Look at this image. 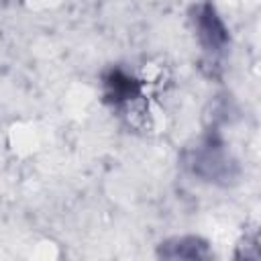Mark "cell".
Segmentation results:
<instances>
[{
    "label": "cell",
    "mask_w": 261,
    "mask_h": 261,
    "mask_svg": "<svg viewBox=\"0 0 261 261\" xmlns=\"http://www.w3.org/2000/svg\"><path fill=\"white\" fill-rule=\"evenodd\" d=\"M194 27H196V33L202 41V45L206 49H222L228 41V33H226V27L222 22V18L216 14L214 6L212 4H200L196 8V14H194Z\"/></svg>",
    "instance_id": "cell-1"
},
{
    "label": "cell",
    "mask_w": 261,
    "mask_h": 261,
    "mask_svg": "<svg viewBox=\"0 0 261 261\" xmlns=\"http://www.w3.org/2000/svg\"><path fill=\"white\" fill-rule=\"evenodd\" d=\"M139 92H141L139 82L122 69H110L104 75V96L114 104L135 100Z\"/></svg>",
    "instance_id": "cell-2"
}]
</instances>
